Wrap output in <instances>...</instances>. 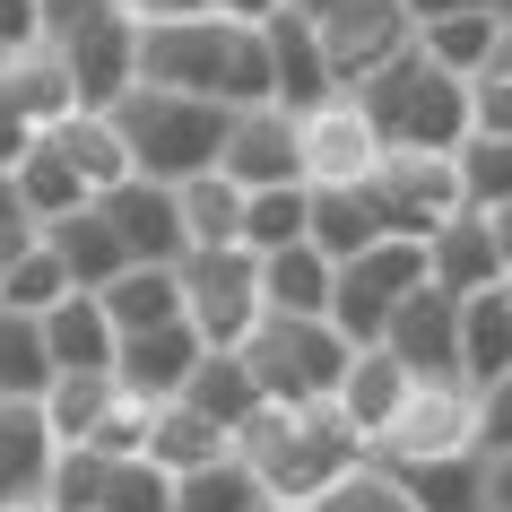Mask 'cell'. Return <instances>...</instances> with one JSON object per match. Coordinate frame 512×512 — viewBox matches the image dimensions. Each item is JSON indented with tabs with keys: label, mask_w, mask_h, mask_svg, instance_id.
<instances>
[{
	"label": "cell",
	"mask_w": 512,
	"mask_h": 512,
	"mask_svg": "<svg viewBox=\"0 0 512 512\" xmlns=\"http://www.w3.org/2000/svg\"><path fill=\"white\" fill-rule=\"evenodd\" d=\"M504 374H512V287H486L460 304V382L495 391Z\"/></svg>",
	"instance_id": "d4e9b609"
},
{
	"label": "cell",
	"mask_w": 512,
	"mask_h": 512,
	"mask_svg": "<svg viewBox=\"0 0 512 512\" xmlns=\"http://www.w3.org/2000/svg\"><path fill=\"white\" fill-rule=\"evenodd\" d=\"M426 252H434V287H443V296H460V304L486 296V287H512V278H504V252H495V226H486L478 209L452 217Z\"/></svg>",
	"instance_id": "ffe728a7"
},
{
	"label": "cell",
	"mask_w": 512,
	"mask_h": 512,
	"mask_svg": "<svg viewBox=\"0 0 512 512\" xmlns=\"http://www.w3.org/2000/svg\"><path fill=\"white\" fill-rule=\"evenodd\" d=\"M209 365V339L191 322H174V330H139V339H122V356H113V382L131 391V400H148V408H165V400H183L191 391V374Z\"/></svg>",
	"instance_id": "2e32d148"
},
{
	"label": "cell",
	"mask_w": 512,
	"mask_h": 512,
	"mask_svg": "<svg viewBox=\"0 0 512 512\" xmlns=\"http://www.w3.org/2000/svg\"><path fill=\"white\" fill-rule=\"evenodd\" d=\"M113 131H122V148H131V165L148 183L183 191V183H200V174H217L235 113L200 105V96H174V87H131V96L113 105Z\"/></svg>",
	"instance_id": "277c9868"
},
{
	"label": "cell",
	"mask_w": 512,
	"mask_h": 512,
	"mask_svg": "<svg viewBox=\"0 0 512 512\" xmlns=\"http://www.w3.org/2000/svg\"><path fill=\"white\" fill-rule=\"evenodd\" d=\"M478 452H486V460L512 452V374L495 382V391H478Z\"/></svg>",
	"instance_id": "f6af8a7d"
},
{
	"label": "cell",
	"mask_w": 512,
	"mask_h": 512,
	"mask_svg": "<svg viewBox=\"0 0 512 512\" xmlns=\"http://www.w3.org/2000/svg\"><path fill=\"white\" fill-rule=\"evenodd\" d=\"M18 200H27V217H35V226H61V217L96 209V200H87V183L70 174V157H61L53 139H44V148H35V157L18 165Z\"/></svg>",
	"instance_id": "d590c367"
},
{
	"label": "cell",
	"mask_w": 512,
	"mask_h": 512,
	"mask_svg": "<svg viewBox=\"0 0 512 512\" xmlns=\"http://www.w3.org/2000/svg\"><path fill=\"white\" fill-rule=\"evenodd\" d=\"M139 87H174V96H200V105H226V113L278 105L270 35H261V27H235V18L148 27V35H139Z\"/></svg>",
	"instance_id": "6da1fadb"
},
{
	"label": "cell",
	"mask_w": 512,
	"mask_h": 512,
	"mask_svg": "<svg viewBox=\"0 0 512 512\" xmlns=\"http://www.w3.org/2000/svg\"><path fill=\"white\" fill-rule=\"evenodd\" d=\"M183 296H191V330L209 339V356H243L252 330L270 322V287H261V261L252 252H191L183 261Z\"/></svg>",
	"instance_id": "52a82bcc"
},
{
	"label": "cell",
	"mask_w": 512,
	"mask_h": 512,
	"mask_svg": "<svg viewBox=\"0 0 512 512\" xmlns=\"http://www.w3.org/2000/svg\"><path fill=\"white\" fill-rule=\"evenodd\" d=\"M44 243L61 252V270H70L79 296H105L113 278L131 270V252H122V235H113L105 209H79V217H61V226H44Z\"/></svg>",
	"instance_id": "603a6c76"
},
{
	"label": "cell",
	"mask_w": 512,
	"mask_h": 512,
	"mask_svg": "<svg viewBox=\"0 0 512 512\" xmlns=\"http://www.w3.org/2000/svg\"><path fill=\"white\" fill-rule=\"evenodd\" d=\"M0 512H61L53 495H18V504H0Z\"/></svg>",
	"instance_id": "f5cc1de1"
},
{
	"label": "cell",
	"mask_w": 512,
	"mask_h": 512,
	"mask_svg": "<svg viewBox=\"0 0 512 512\" xmlns=\"http://www.w3.org/2000/svg\"><path fill=\"white\" fill-rule=\"evenodd\" d=\"M460 191H469V209H512V139H478L460 148Z\"/></svg>",
	"instance_id": "ab89813d"
},
{
	"label": "cell",
	"mask_w": 512,
	"mask_h": 512,
	"mask_svg": "<svg viewBox=\"0 0 512 512\" xmlns=\"http://www.w3.org/2000/svg\"><path fill=\"white\" fill-rule=\"evenodd\" d=\"M44 339H53V365L61 374H113V356H122V330H113L105 296H70L44 313Z\"/></svg>",
	"instance_id": "cb8c5ba5"
},
{
	"label": "cell",
	"mask_w": 512,
	"mask_h": 512,
	"mask_svg": "<svg viewBox=\"0 0 512 512\" xmlns=\"http://www.w3.org/2000/svg\"><path fill=\"white\" fill-rule=\"evenodd\" d=\"M408 486L417 512H486V460H417V469H391Z\"/></svg>",
	"instance_id": "8d00e7d4"
},
{
	"label": "cell",
	"mask_w": 512,
	"mask_h": 512,
	"mask_svg": "<svg viewBox=\"0 0 512 512\" xmlns=\"http://www.w3.org/2000/svg\"><path fill=\"white\" fill-rule=\"evenodd\" d=\"M486 226H495V252H504V278H512V209H486Z\"/></svg>",
	"instance_id": "816d5d0a"
},
{
	"label": "cell",
	"mask_w": 512,
	"mask_h": 512,
	"mask_svg": "<svg viewBox=\"0 0 512 512\" xmlns=\"http://www.w3.org/2000/svg\"><path fill=\"white\" fill-rule=\"evenodd\" d=\"M296 243H313V183H296V191H252L243 252H252V261H278V252H296Z\"/></svg>",
	"instance_id": "e575fe53"
},
{
	"label": "cell",
	"mask_w": 512,
	"mask_h": 512,
	"mask_svg": "<svg viewBox=\"0 0 512 512\" xmlns=\"http://www.w3.org/2000/svg\"><path fill=\"white\" fill-rule=\"evenodd\" d=\"M270 79H278V105L287 113H322L330 96H339V79H330L322 61V27L304 18V9H287V18H270Z\"/></svg>",
	"instance_id": "ac0fdd59"
},
{
	"label": "cell",
	"mask_w": 512,
	"mask_h": 512,
	"mask_svg": "<svg viewBox=\"0 0 512 512\" xmlns=\"http://www.w3.org/2000/svg\"><path fill=\"white\" fill-rule=\"evenodd\" d=\"M287 9H296V0H209V18H235V27H270Z\"/></svg>",
	"instance_id": "7dc6e473"
},
{
	"label": "cell",
	"mask_w": 512,
	"mask_h": 512,
	"mask_svg": "<svg viewBox=\"0 0 512 512\" xmlns=\"http://www.w3.org/2000/svg\"><path fill=\"white\" fill-rule=\"evenodd\" d=\"M217 174H226V183H243V191H296V183H304V113H287V105L235 113Z\"/></svg>",
	"instance_id": "4fadbf2b"
},
{
	"label": "cell",
	"mask_w": 512,
	"mask_h": 512,
	"mask_svg": "<svg viewBox=\"0 0 512 512\" xmlns=\"http://www.w3.org/2000/svg\"><path fill=\"white\" fill-rule=\"evenodd\" d=\"M356 105H365V122L382 131L391 157H460L469 131H478L469 79L434 70L426 53H408V61H391L382 79H365V87H356Z\"/></svg>",
	"instance_id": "3957f363"
},
{
	"label": "cell",
	"mask_w": 512,
	"mask_h": 512,
	"mask_svg": "<svg viewBox=\"0 0 512 512\" xmlns=\"http://www.w3.org/2000/svg\"><path fill=\"white\" fill-rule=\"evenodd\" d=\"M35 148H44V131H35V113L18 105V87H9V70H0V174H18Z\"/></svg>",
	"instance_id": "b9f144b4"
},
{
	"label": "cell",
	"mask_w": 512,
	"mask_h": 512,
	"mask_svg": "<svg viewBox=\"0 0 512 512\" xmlns=\"http://www.w3.org/2000/svg\"><path fill=\"white\" fill-rule=\"evenodd\" d=\"M174 486L157 460H105V452H61L53 460V504L61 512H174Z\"/></svg>",
	"instance_id": "8fae6325"
},
{
	"label": "cell",
	"mask_w": 512,
	"mask_h": 512,
	"mask_svg": "<svg viewBox=\"0 0 512 512\" xmlns=\"http://www.w3.org/2000/svg\"><path fill=\"white\" fill-rule=\"evenodd\" d=\"M382 131L365 122L356 96H330L322 113H304V183L313 191H365L382 174Z\"/></svg>",
	"instance_id": "7c38bea8"
},
{
	"label": "cell",
	"mask_w": 512,
	"mask_h": 512,
	"mask_svg": "<svg viewBox=\"0 0 512 512\" xmlns=\"http://www.w3.org/2000/svg\"><path fill=\"white\" fill-rule=\"evenodd\" d=\"M313 27H322V61H330V79H339V96H356L365 79H382L391 61L417 53L408 0H348V9H330Z\"/></svg>",
	"instance_id": "30bf717a"
},
{
	"label": "cell",
	"mask_w": 512,
	"mask_h": 512,
	"mask_svg": "<svg viewBox=\"0 0 512 512\" xmlns=\"http://www.w3.org/2000/svg\"><path fill=\"white\" fill-rule=\"evenodd\" d=\"M243 365H252V382H261L270 408H330L339 382H348V365H356V348L330 322H287V313H270V322L252 330Z\"/></svg>",
	"instance_id": "5b68a950"
},
{
	"label": "cell",
	"mask_w": 512,
	"mask_h": 512,
	"mask_svg": "<svg viewBox=\"0 0 512 512\" xmlns=\"http://www.w3.org/2000/svg\"><path fill=\"white\" fill-rule=\"evenodd\" d=\"M0 70H18V61H9V53H0Z\"/></svg>",
	"instance_id": "9f6ffc18"
},
{
	"label": "cell",
	"mask_w": 512,
	"mask_h": 512,
	"mask_svg": "<svg viewBox=\"0 0 512 512\" xmlns=\"http://www.w3.org/2000/svg\"><path fill=\"white\" fill-rule=\"evenodd\" d=\"M382 235L434 243L452 217H469V191H460V157H382V174L365 183Z\"/></svg>",
	"instance_id": "9c48e42d"
},
{
	"label": "cell",
	"mask_w": 512,
	"mask_h": 512,
	"mask_svg": "<svg viewBox=\"0 0 512 512\" xmlns=\"http://www.w3.org/2000/svg\"><path fill=\"white\" fill-rule=\"evenodd\" d=\"M235 460L261 478L270 504H322L339 478H356L374 443L339 417V408H261L252 426L235 434Z\"/></svg>",
	"instance_id": "7a4b0ae2"
},
{
	"label": "cell",
	"mask_w": 512,
	"mask_h": 512,
	"mask_svg": "<svg viewBox=\"0 0 512 512\" xmlns=\"http://www.w3.org/2000/svg\"><path fill=\"white\" fill-rule=\"evenodd\" d=\"M174 200H183L191 252H235V243H243V217H252V191H243V183H226V174H200V183H183Z\"/></svg>",
	"instance_id": "4dcf8cb0"
},
{
	"label": "cell",
	"mask_w": 512,
	"mask_h": 512,
	"mask_svg": "<svg viewBox=\"0 0 512 512\" xmlns=\"http://www.w3.org/2000/svg\"><path fill=\"white\" fill-rule=\"evenodd\" d=\"M0 53H9V61H27V53H53L44 0H0Z\"/></svg>",
	"instance_id": "7bdbcfd3"
},
{
	"label": "cell",
	"mask_w": 512,
	"mask_h": 512,
	"mask_svg": "<svg viewBox=\"0 0 512 512\" xmlns=\"http://www.w3.org/2000/svg\"><path fill=\"white\" fill-rule=\"evenodd\" d=\"M53 426H44V408H18L0 400V504H18V495H53Z\"/></svg>",
	"instance_id": "44dd1931"
},
{
	"label": "cell",
	"mask_w": 512,
	"mask_h": 512,
	"mask_svg": "<svg viewBox=\"0 0 512 512\" xmlns=\"http://www.w3.org/2000/svg\"><path fill=\"white\" fill-rule=\"evenodd\" d=\"M35 243H44V226H35V217H27V226H0V287H9V270L27 261Z\"/></svg>",
	"instance_id": "c3c4849f"
},
{
	"label": "cell",
	"mask_w": 512,
	"mask_h": 512,
	"mask_svg": "<svg viewBox=\"0 0 512 512\" xmlns=\"http://www.w3.org/2000/svg\"><path fill=\"white\" fill-rule=\"evenodd\" d=\"M495 70H504V79H512V18H504V53H495Z\"/></svg>",
	"instance_id": "db71d44e"
},
{
	"label": "cell",
	"mask_w": 512,
	"mask_h": 512,
	"mask_svg": "<svg viewBox=\"0 0 512 512\" xmlns=\"http://www.w3.org/2000/svg\"><path fill=\"white\" fill-rule=\"evenodd\" d=\"M53 148L70 157V174L87 183V200H113L122 183H139L131 148H122V131H113V113H79V122H61Z\"/></svg>",
	"instance_id": "4316f807"
},
{
	"label": "cell",
	"mask_w": 512,
	"mask_h": 512,
	"mask_svg": "<svg viewBox=\"0 0 512 512\" xmlns=\"http://www.w3.org/2000/svg\"><path fill=\"white\" fill-rule=\"evenodd\" d=\"M53 53L70 61V79H79V105H87V113H113V105L139 87V27L113 9V0L87 18L79 35H70V44H53Z\"/></svg>",
	"instance_id": "5bb4252c"
},
{
	"label": "cell",
	"mask_w": 512,
	"mask_h": 512,
	"mask_svg": "<svg viewBox=\"0 0 512 512\" xmlns=\"http://www.w3.org/2000/svg\"><path fill=\"white\" fill-rule=\"evenodd\" d=\"M469 113H478V139H512V79L504 70H486L469 87Z\"/></svg>",
	"instance_id": "ee69618b"
},
{
	"label": "cell",
	"mask_w": 512,
	"mask_h": 512,
	"mask_svg": "<svg viewBox=\"0 0 512 512\" xmlns=\"http://www.w3.org/2000/svg\"><path fill=\"white\" fill-rule=\"evenodd\" d=\"M270 495H261V478L243 469V460H226V469H200V478L174 486V512H261Z\"/></svg>",
	"instance_id": "f35d334b"
},
{
	"label": "cell",
	"mask_w": 512,
	"mask_h": 512,
	"mask_svg": "<svg viewBox=\"0 0 512 512\" xmlns=\"http://www.w3.org/2000/svg\"><path fill=\"white\" fill-rule=\"evenodd\" d=\"M261 512H313V504H261Z\"/></svg>",
	"instance_id": "11a10c76"
},
{
	"label": "cell",
	"mask_w": 512,
	"mask_h": 512,
	"mask_svg": "<svg viewBox=\"0 0 512 512\" xmlns=\"http://www.w3.org/2000/svg\"><path fill=\"white\" fill-rule=\"evenodd\" d=\"M113 9H122L139 35L148 27H183V18H209V0H113Z\"/></svg>",
	"instance_id": "bcb514c9"
},
{
	"label": "cell",
	"mask_w": 512,
	"mask_h": 512,
	"mask_svg": "<svg viewBox=\"0 0 512 512\" xmlns=\"http://www.w3.org/2000/svg\"><path fill=\"white\" fill-rule=\"evenodd\" d=\"M148 460H157L165 478H200V469H226L235 460V434L209 426L191 400H165L157 426H148Z\"/></svg>",
	"instance_id": "7402d4cb"
},
{
	"label": "cell",
	"mask_w": 512,
	"mask_h": 512,
	"mask_svg": "<svg viewBox=\"0 0 512 512\" xmlns=\"http://www.w3.org/2000/svg\"><path fill=\"white\" fill-rule=\"evenodd\" d=\"M382 348L400 356L417 382H460V296L417 287V296L391 313V339H382Z\"/></svg>",
	"instance_id": "e0dca14e"
},
{
	"label": "cell",
	"mask_w": 512,
	"mask_h": 512,
	"mask_svg": "<svg viewBox=\"0 0 512 512\" xmlns=\"http://www.w3.org/2000/svg\"><path fill=\"white\" fill-rule=\"evenodd\" d=\"M382 469H417V460H486L478 452V391L469 382H417L391 434L374 443Z\"/></svg>",
	"instance_id": "ba28073f"
},
{
	"label": "cell",
	"mask_w": 512,
	"mask_h": 512,
	"mask_svg": "<svg viewBox=\"0 0 512 512\" xmlns=\"http://www.w3.org/2000/svg\"><path fill=\"white\" fill-rule=\"evenodd\" d=\"M191 408H200V417H209V426H226V434H243L252 426V417H261V382H252V365H243V356H209V365H200V374H191V391H183Z\"/></svg>",
	"instance_id": "836d02e7"
},
{
	"label": "cell",
	"mask_w": 512,
	"mask_h": 512,
	"mask_svg": "<svg viewBox=\"0 0 512 512\" xmlns=\"http://www.w3.org/2000/svg\"><path fill=\"white\" fill-rule=\"evenodd\" d=\"M53 382H61V365H53V339H44V322L0 304V400L44 408V400H53Z\"/></svg>",
	"instance_id": "83f0119b"
},
{
	"label": "cell",
	"mask_w": 512,
	"mask_h": 512,
	"mask_svg": "<svg viewBox=\"0 0 512 512\" xmlns=\"http://www.w3.org/2000/svg\"><path fill=\"white\" fill-rule=\"evenodd\" d=\"M313 512H417V504H408V486L391 478L382 460H365V469H356V478H339Z\"/></svg>",
	"instance_id": "60d3db41"
},
{
	"label": "cell",
	"mask_w": 512,
	"mask_h": 512,
	"mask_svg": "<svg viewBox=\"0 0 512 512\" xmlns=\"http://www.w3.org/2000/svg\"><path fill=\"white\" fill-rule=\"evenodd\" d=\"M382 243V217L365 191H313V252H322L330 270H348Z\"/></svg>",
	"instance_id": "1f68e13d"
},
{
	"label": "cell",
	"mask_w": 512,
	"mask_h": 512,
	"mask_svg": "<svg viewBox=\"0 0 512 512\" xmlns=\"http://www.w3.org/2000/svg\"><path fill=\"white\" fill-rule=\"evenodd\" d=\"M70 296H79V287H70V270H61L53 243H35L27 261L9 270V287H0V304H9V313H35V322H44L53 304H70Z\"/></svg>",
	"instance_id": "74e56055"
},
{
	"label": "cell",
	"mask_w": 512,
	"mask_h": 512,
	"mask_svg": "<svg viewBox=\"0 0 512 512\" xmlns=\"http://www.w3.org/2000/svg\"><path fill=\"white\" fill-rule=\"evenodd\" d=\"M261 287H270V313H287V322H330L339 270H330V261L313 252V243H296V252L261 261Z\"/></svg>",
	"instance_id": "f546056e"
},
{
	"label": "cell",
	"mask_w": 512,
	"mask_h": 512,
	"mask_svg": "<svg viewBox=\"0 0 512 512\" xmlns=\"http://www.w3.org/2000/svg\"><path fill=\"white\" fill-rule=\"evenodd\" d=\"M417 287H434V252L408 235H382L365 261L339 270V296H330V330L348 339V348H382L391 339V313H400Z\"/></svg>",
	"instance_id": "8992f818"
},
{
	"label": "cell",
	"mask_w": 512,
	"mask_h": 512,
	"mask_svg": "<svg viewBox=\"0 0 512 512\" xmlns=\"http://www.w3.org/2000/svg\"><path fill=\"white\" fill-rule=\"evenodd\" d=\"M105 313L122 339H139V330H174L191 322V296H183V270H122L105 287Z\"/></svg>",
	"instance_id": "f1b7e54d"
},
{
	"label": "cell",
	"mask_w": 512,
	"mask_h": 512,
	"mask_svg": "<svg viewBox=\"0 0 512 512\" xmlns=\"http://www.w3.org/2000/svg\"><path fill=\"white\" fill-rule=\"evenodd\" d=\"M0 226H27V200H18V174H0Z\"/></svg>",
	"instance_id": "f907efd6"
},
{
	"label": "cell",
	"mask_w": 512,
	"mask_h": 512,
	"mask_svg": "<svg viewBox=\"0 0 512 512\" xmlns=\"http://www.w3.org/2000/svg\"><path fill=\"white\" fill-rule=\"evenodd\" d=\"M96 209L113 217V235H122V252H131V270H183L191 261V226H183V200H174V183H122L113 200H96Z\"/></svg>",
	"instance_id": "9a60e30c"
},
{
	"label": "cell",
	"mask_w": 512,
	"mask_h": 512,
	"mask_svg": "<svg viewBox=\"0 0 512 512\" xmlns=\"http://www.w3.org/2000/svg\"><path fill=\"white\" fill-rule=\"evenodd\" d=\"M486 512H512V452L486 460Z\"/></svg>",
	"instance_id": "681fc988"
},
{
	"label": "cell",
	"mask_w": 512,
	"mask_h": 512,
	"mask_svg": "<svg viewBox=\"0 0 512 512\" xmlns=\"http://www.w3.org/2000/svg\"><path fill=\"white\" fill-rule=\"evenodd\" d=\"M408 391H417V374H408L391 348H356V365H348V382H339V400H330V408H339L365 443H382L391 417L408 408Z\"/></svg>",
	"instance_id": "d6986e66"
},
{
	"label": "cell",
	"mask_w": 512,
	"mask_h": 512,
	"mask_svg": "<svg viewBox=\"0 0 512 512\" xmlns=\"http://www.w3.org/2000/svg\"><path fill=\"white\" fill-rule=\"evenodd\" d=\"M113 400H122V382H113V374H61L53 400H44L53 443H61V452H87V443H96V426L113 417Z\"/></svg>",
	"instance_id": "d6a6232c"
},
{
	"label": "cell",
	"mask_w": 512,
	"mask_h": 512,
	"mask_svg": "<svg viewBox=\"0 0 512 512\" xmlns=\"http://www.w3.org/2000/svg\"><path fill=\"white\" fill-rule=\"evenodd\" d=\"M504 9H512V0H504Z\"/></svg>",
	"instance_id": "6f0895ef"
},
{
	"label": "cell",
	"mask_w": 512,
	"mask_h": 512,
	"mask_svg": "<svg viewBox=\"0 0 512 512\" xmlns=\"http://www.w3.org/2000/svg\"><path fill=\"white\" fill-rule=\"evenodd\" d=\"M504 18L512 9H469V18H434V27H417V53L434 61V70H452V79L478 87L486 70H495V53H504Z\"/></svg>",
	"instance_id": "484cf974"
}]
</instances>
